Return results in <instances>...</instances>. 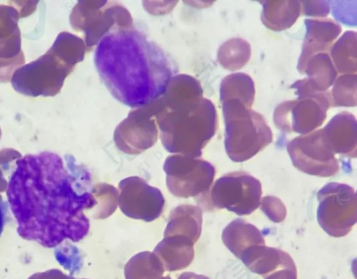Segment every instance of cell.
<instances>
[{"mask_svg": "<svg viewBox=\"0 0 357 279\" xmlns=\"http://www.w3.org/2000/svg\"><path fill=\"white\" fill-rule=\"evenodd\" d=\"M31 279H76L63 274L60 271H50L47 273L33 276ZM85 279V278H82Z\"/></svg>", "mask_w": 357, "mask_h": 279, "instance_id": "31", "label": "cell"}, {"mask_svg": "<svg viewBox=\"0 0 357 279\" xmlns=\"http://www.w3.org/2000/svg\"><path fill=\"white\" fill-rule=\"evenodd\" d=\"M287 149L294 167L304 173L328 177L339 170L338 160L325 142L322 129L294 138Z\"/></svg>", "mask_w": 357, "mask_h": 279, "instance_id": "10", "label": "cell"}, {"mask_svg": "<svg viewBox=\"0 0 357 279\" xmlns=\"http://www.w3.org/2000/svg\"><path fill=\"white\" fill-rule=\"evenodd\" d=\"M20 18L13 5L0 4V82H8L25 62L21 49Z\"/></svg>", "mask_w": 357, "mask_h": 279, "instance_id": "12", "label": "cell"}, {"mask_svg": "<svg viewBox=\"0 0 357 279\" xmlns=\"http://www.w3.org/2000/svg\"><path fill=\"white\" fill-rule=\"evenodd\" d=\"M260 181L243 171L233 172L219 178L204 194L199 196L197 203L226 209L239 216L248 215L261 203Z\"/></svg>", "mask_w": 357, "mask_h": 279, "instance_id": "5", "label": "cell"}, {"mask_svg": "<svg viewBox=\"0 0 357 279\" xmlns=\"http://www.w3.org/2000/svg\"><path fill=\"white\" fill-rule=\"evenodd\" d=\"M356 74H343L336 78L331 92L332 107H356Z\"/></svg>", "mask_w": 357, "mask_h": 279, "instance_id": "26", "label": "cell"}, {"mask_svg": "<svg viewBox=\"0 0 357 279\" xmlns=\"http://www.w3.org/2000/svg\"><path fill=\"white\" fill-rule=\"evenodd\" d=\"M305 36L297 68L302 74L304 66L313 55L330 51L342 31L341 26L331 19H306Z\"/></svg>", "mask_w": 357, "mask_h": 279, "instance_id": "14", "label": "cell"}, {"mask_svg": "<svg viewBox=\"0 0 357 279\" xmlns=\"http://www.w3.org/2000/svg\"><path fill=\"white\" fill-rule=\"evenodd\" d=\"M202 226V209L192 204H181L171 211L164 231V237L181 236L195 243L200 237Z\"/></svg>", "mask_w": 357, "mask_h": 279, "instance_id": "18", "label": "cell"}, {"mask_svg": "<svg viewBox=\"0 0 357 279\" xmlns=\"http://www.w3.org/2000/svg\"><path fill=\"white\" fill-rule=\"evenodd\" d=\"M287 254L280 249L259 244L246 249L239 259L251 271L264 277L281 264Z\"/></svg>", "mask_w": 357, "mask_h": 279, "instance_id": "21", "label": "cell"}, {"mask_svg": "<svg viewBox=\"0 0 357 279\" xmlns=\"http://www.w3.org/2000/svg\"><path fill=\"white\" fill-rule=\"evenodd\" d=\"M160 279H172L169 276H165V277H162Z\"/></svg>", "mask_w": 357, "mask_h": 279, "instance_id": "34", "label": "cell"}, {"mask_svg": "<svg viewBox=\"0 0 357 279\" xmlns=\"http://www.w3.org/2000/svg\"><path fill=\"white\" fill-rule=\"evenodd\" d=\"M89 170L66 155L44 151L19 158L6 191L18 234L46 248L89 233L97 202Z\"/></svg>", "mask_w": 357, "mask_h": 279, "instance_id": "1", "label": "cell"}, {"mask_svg": "<svg viewBox=\"0 0 357 279\" xmlns=\"http://www.w3.org/2000/svg\"><path fill=\"white\" fill-rule=\"evenodd\" d=\"M178 279H210V278H208V277H206L205 276L197 274V273H195L192 272H184L178 276Z\"/></svg>", "mask_w": 357, "mask_h": 279, "instance_id": "33", "label": "cell"}, {"mask_svg": "<svg viewBox=\"0 0 357 279\" xmlns=\"http://www.w3.org/2000/svg\"><path fill=\"white\" fill-rule=\"evenodd\" d=\"M331 107L330 91L312 93L280 103L274 111L273 121L284 132L306 135L323 124Z\"/></svg>", "mask_w": 357, "mask_h": 279, "instance_id": "8", "label": "cell"}, {"mask_svg": "<svg viewBox=\"0 0 357 279\" xmlns=\"http://www.w3.org/2000/svg\"><path fill=\"white\" fill-rule=\"evenodd\" d=\"M6 220V208L4 202L0 196V236L3 232Z\"/></svg>", "mask_w": 357, "mask_h": 279, "instance_id": "32", "label": "cell"}, {"mask_svg": "<svg viewBox=\"0 0 357 279\" xmlns=\"http://www.w3.org/2000/svg\"><path fill=\"white\" fill-rule=\"evenodd\" d=\"M302 74H306L307 77L296 81L291 86L296 90L298 97L328 91L336 80L337 72L330 54L321 52L308 59Z\"/></svg>", "mask_w": 357, "mask_h": 279, "instance_id": "15", "label": "cell"}, {"mask_svg": "<svg viewBox=\"0 0 357 279\" xmlns=\"http://www.w3.org/2000/svg\"><path fill=\"white\" fill-rule=\"evenodd\" d=\"M319 202L317 220L329 235H347L357 220V199L353 188L344 183L331 182L317 193Z\"/></svg>", "mask_w": 357, "mask_h": 279, "instance_id": "7", "label": "cell"}, {"mask_svg": "<svg viewBox=\"0 0 357 279\" xmlns=\"http://www.w3.org/2000/svg\"><path fill=\"white\" fill-rule=\"evenodd\" d=\"M166 184L174 196L199 197L211 188L215 167L208 161L181 154L168 156L163 165Z\"/></svg>", "mask_w": 357, "mask_h": 279, "instance_id": "9", "label": "cell"}, {"mask_svg": "<svg viewBox=\"0 0 357 279\" xmlns=\"http://www.w3.org/2000/svg\"><path fill=\"white\" fill-rule=\"evenodd\" d=\"M357 36L354 31H347L331 47V59L337 72L356 74Z\"/></svg>", "mask_w": 357, "mask_h": 279, "instance_id": "22", "label": "cell"}, {"mask_svg": "<svg viewBox=\"0 0 357 279\" xmlns=\"http://www.w3.org/2000/svg\"><path fill=\"white\" fill-rule=\"evenodd\" d=\"M225 123V146L229 158L245 161L266 148L273 133L259 113L235 99L222 102Z\"/></svg>", "mask_w": 357, "mask_h": 279, "instance_id": "4", "label": "cell"}, {"mask_svg": "<svg viewBox=\"0 0 357 279\" xmlns=\"http://www.w3.org/2000/svg\"><path fill=\"white\" fill-rule=\"evenodd\" d=\"M321 129L325 142L335 155L356 157L357 126L352 114L338 113Z\"/></svg>", "mask_w": 357, "mask_h": 279, "instance_id": "16", "label": "cell"}, {"mask_svg": "<svg viewBox=\"0 0 357 279\" xmlns=\"http://www.w3.org/2000/svg\"><path fill=\"white\" fill-rule=\"evenodd\" d=\"M250 43L240 38L225 41L218 49V61L227 70L234 71L242 68L250 60Z\"/></svg>", "mask_w": 357, "mask_h": 279, "instance_id": "25", "label": "cell"}, {"mask_svg": "<svg viewBox=\"0 0 357 279\" xmlns=\"http://www.w3.org/2000/svg\"><path fill=\"white\" fill-rule=\"evenodd\" d=\"M94 63L112 95L132 108L162 97L177 72L166 52L130 27L112 28L96 46Z\"/></svg>", "mask_w": 357, "mask_h": 279, "instance_id": "2", "label": "cell"}, {"mask_svg": "<svg viewBox=\"0 0 357 279\" xmlns=\"http://www.w3.org/2000/svg\"><path fill=\"white\" fill-rule=\"evenodd\" d=\"M194 244L192 241L185 236H165L153 252L160 259L165 271H179L188 267L192 262Z\"/></svg>", "mask_w": 357, "mask_h": 279, "instance_id": "17", "label": "cell"}, {"mask_svg": "<svg viewBox=\"0 0 357 279\" xmlns=\"http://www.w3.org/2000/svg\"><path fill=\"white\" fill-rule=\"evenodd\" d=\"M188 77L183 95H176L170 84L154 102L155 119L164 148L170 153L199 158L215 135L218 121L213 104L202 97L197 80Z\"/></svg>", "mask_w": 357, "mask_h": 279, "instance_id": "3", "label": "cell"}, {"mask_svg": "<svg viewBox=\"0 0 357 279\" xmlns=\"http://www.w3.org/2000/svg\"><path fill=\"white\" fill-rule=\"evenodd\" d=\"M118 189V204L126 216L151 222L162 214L165 202L163 195L144 179L125 178L119 183Z\"/></svg>", "mask_w": 357, "mask_h": 279, "instance_id": "11", "label": "cell"}, {"mask_svg": "<svg viewBox=\"0 0 357 279\" xmlns=\"http://www.w3.org/2000/svg\"><path fill=\"white\" fill-rule=\"evenodd\" d=\"M160 259L150 251L140 252L126 264V279H160L165 271Z\"/></svg>", "mask_w": 357, "mask_h": 279, "instance_id": "24", "label": "cell"}, {"mask_svg": "<svg viewBox=\"0 0 357 279\" xmlns=\"http://www.w3.org/2000/svg\"><path fill=\"white\" fill-rule=\"evenodd\" d=\"M222 240L226 247L239 259L241 254L255 245L265 244L260 230L241 218L229 223L223 229Z\"/></svg>", "mask_w": 357, "mask_h": 279, "instance_id": "19", "label": "cell"}, {"mask_svg": "<svg viewBox=\"0 0 357 279\" xmlns=\"http://www.w3.org/2000/svg\"><path fill=\"white\" fill-rule=\"evenodd\" d=\"M93 193L97 204L92 218L104 219L110 216L118 205V190L107 183H99L93 185Z\"/></svg>", "mask_w": 357, "mask_h": 279, "instance_id": "27", "label": "cell"}, {"mask_svg": "<svg viewBox=\"0 0 357 279\" xmlns=\"http://www.w3.org/2000/svg\"><path fill=\"white\" fill-rule=\"evenodd\" d=\"M74 66L51 52L16 69L11 84L18 93L31 97L54 96L59 93Z\"/></svg>", "mask_w": 357, "mask_h": 279, "instance_id": "6", "label": "cell"}, {"mask_svg": "<svg viewBox=\"0 0 357 279\" xmlns=\"http://www.w3.org/2000/svg\"><path fill=\"white\" fill-rule=\"evenodd\" d=\"M261 210L275 222L282 221L286 216V209L282 202L271 196L265 197L261 201Z\"/></svg>", "mask_w": 357, "mask_h": 279, "instance_id": "28", "label": "cell"}, {"mask_svg": "<svg viewBox=\"0 0 357 279\" xmlns=\"http://www.w3.org/2000/svg\"><path fill=\"white\" fill-rule=\"evenodd\" d=\"M261 3V21L273 31H282L291 27L301 13L300 1H264Z\"/></svg>", "mask_w": 357, "mask_h": 279, "instance_id": "20", "label": "cell"}, {"mask_svg": "<svg viewBox=\"0 0 357 279\" xmlns=\"http://www.w3.org/2000/svg\"><path fill=\"white\" fill-rule=\"evenodd\" d=\"M264 278V279H297L296 265L290 255L287 254L281 264Z\"/></svg>", "mask_w": 357, "mask_h": 279, "instance_id": "29", "label": "cell"}, {"mask_svg": "<svg viewBox=\"0 0 357 279\" xmlns=\"http://www.w3.org/2000/svg\"><path fill=\"white\" fill-rule=\"evenodd\" d=\"M1 128H0V137H1Z\"/></svg>", "mask_w": 357, "mask_h": 279, "instance_id": "35", "label": "cell"}, {"mask_svg": "<svg viewBox=\"0 0 357 279\" xmlns=\"http://www.w3.org/2000/svg\"><path fill=\"white\" fill-rule=\"evenodd\" d=\"M153 111H151L150 104L146 105L140 112L142 117L135 116L137 124H129L126 121L120 124L114 133V142L116 147L128 154H139L151 147L157 141L158 131L154 119V106L151 103Z\"/></svg>", "mask_w": 357, "mask_h": 279, "instance_id": "13", "label": "cell"}, {"mask_svg": "<svg viewBox=\"0 0 357 279\" xmlns=\"http://www.w3.org/2000/svg\"><path fill=\"white\" fill-rule=\"evenodd\" d=\"M220 93L222 103L235 99L251 108L255 96V84L252 78L245 73H232L222 80Z\"/></svg>", "mask_w": 357, "mask_h": 279, "instance_id": "23", "label": "cell"}, {"mask_svg": "<svg viewBox=\"0 0 357 279\" xmlns=\"http://www.w3.org/2000/svg\"><path fill=\"white\" fill-rule=\"evenodd\" d=\"M301 13L305 15L324 17L330 12V6L325 1H301Z\"/></svg>", "mask_w": 357, "mask_h": 279, "instance_id": "30", "label": "cell"}]
</instances>
